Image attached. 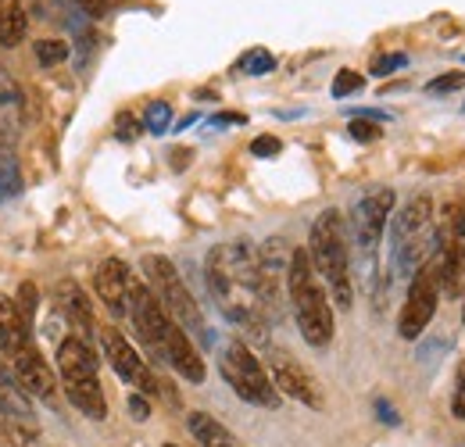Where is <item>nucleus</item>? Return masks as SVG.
Masks as SVG:
<instances>
[{
	"label": "nucleus",
	"instance_id": "b1692460",
	"mask_svg": "<svg viewBox=\"0 0 465 447\" xmlns=\"http://www.w3.org/2000/svg\"><path fill=\"white\" fill-rule=\"evenodd\" d=\"M361 86H365V79H361L354 68H344V72L333 79V97H337V101H341V97H351V94H358Z\"/></svg>",
	"mask_w": 465,
	"mask_h": 447
},
{
	"label": "nucleus",
	"instance_id": "7c9ffc66",
	"mask_svg": "<svg viewBox=\"0 0 465 447\" xmlns=\"http://www.w3.org/2000/svg\"><path fill=\"white\" fill-rule=\"evenodd\" d=\"M129 412H133L136 422H147V419H151V404H147V397H143V393H129Z\"/></svg>",
	"mask_w": 465,
	"mask_h": 447
},
{
	"label": "nucleus",
	"instance_id": "9d476101",
	"mask_svg": "<svg viewBox=\"0 0 465 447\" xmlns=\"http://www.w3.org/2000/svg\"><path fill=\"white\" fill-rule=\"evenodd\" d=\"M97 340H101L104 358L112 362V369L118 372V380H125L133 391L143 393V397L162 393V383H158V376L151 372V365H147V362L136 354V347H133L125 336L118 333L115 326H101V330H97Z\"/></svg>",
	"mask_w": 465,
	"mask_h": 447
},
{
	"label": "nucleus",
	"instance_id": "c85d7f7f",
	"mask_svg": "<svg viewBox=\"0 0 465 447\" xmlns=\"http://www.w3.org/2000/svg\"><path fill=\"white\" fill-rule=\"evenodd\" d=\"M451 415L465 419V362L459 365V380H455V397H451Z\"/></svg>",
	"mask_w": 465,
	"mask_h": 447
},
{
	"label": "nucleus",
	"instance_id": "6e6552de",
	"mask_svg": "<svg viewBox=\"0 0 465 447\" xmlns=\"http://www.w3.org/2000/svg\"><path fill=\"white\" fill-rule=\"evenodd\" d=\"M125 315L133 319V330L140 336V343L147 347V354L154 362H165V340L175 323L165 315V308L158 304V297L151 293V286L140 280L129 283V301H125Z\"/></svg>",
	"mask_w": 465,
	"mask_h": 447
},
{
	"label": "nucleus",
	"instance_id": "aec40b11",
	"mask_svg": "<svg viewBox=\"0 0 465 447\" xmlns=\"http://www.w3.org/2000/svg\"><path fill=\"white\" fill-rule=\"evenodd\" d=\"M22 190V175H18V162L11 154L7 144H0V201H11Z\"/></svg>",
	"mask_w": 465,
	"mask_h": 447
},
{
	"label": "nucleus",
	"instance_id": "393cba45",
	"mask_svg": "<svg viewBox=\"0 0 465 447\" xmlns=\"http://www.w3.org/2000/svg\"><path fill=\"white\" fill-rule=\"evenodd\" d=\"M348 133L358 144H372V140H380V122H372V118H351Z\"/></svg>",
	"mask_w": 465,
	"mask_h": 447
},
{
	"label": "nucleus",
	"instance_id": "ddd939ff",
	"mask_svg": "<svg viewBox=\"0 0 465 447\" xmlns=\"http://www.w3.org/2000/svg\"><path fill=\"white\" fill-rule=\"evenodd\" d=\"M269 380H272V387L280 393H287V397L308 404V408H326V393L319 387V380L301 362H293L287 354H276L272 358V376Z\"/></svg>",
	"mask_w": 465,
	"mask_h": 447
},
{
	"label": "nucleus",
	"instance_id": "4468645a",
	"mask_svg": "<svg viewBox=\"0 0 465 447\" xmlns=\"http://www.w3.org/2000/svg\"><path fill=\"white\" fill-rule=\"evenodd\" d=\"M54 301H58L61 319H64L68 330H72L68 336H75V340H83V343L94 347L97 319H94V304H90V297L83 293V286L75 280H61L58 286H54Z\"/></svg>",
	"mask_w": 465,
	"mask_h": 447
},
{
	"label": "nucleus",
	"instance_id": "423d86ee",
	"mask_svg": "<svg viewBox=\"0 0 465 447\" xmlns=\"http://www.w3.org/2000/svg\"><path fill=\"white\" fill-rule=\"evenodd\" d=\"M433 265H437V276H440V290L455 297L465 280V197L448 201L440 219H437Z\"/></svg>",
	"mask_w": 465,
	"mask_h": 447
},
{
	"label": "nucleus",
	"instance_id": "7ed1b4c3",
	"mask_svg": "<svg viewBox=\"0 0 465 447\" xmlns=\"http://www.w3.org/2000/svg\"><path fill=\"white\" fill-rule=\"evenodd\" d=\"M308 258L315 276L322 286H330L333 304L351 308L354 301V286H351V254H348V233H344V219L341 212L326 208L315 223H312V236H308Z\"/></svg>",
	"mask_w": 465,
	"mask_h": 447
},
{
	"label": "nucleus",
	"instance_id": "39448f33",
	"mask_svg": "<svg viewBox=\"0 0 465 447\" xmlns=\"http://www.w3.org/2000/svg\"><path fill=\"white\" fill-rule=\"evenodd\" d=\"M143 273H147L151 293L158 297V304L165 308V315L173 319L183 333L186 336L208 333V330H204V315H201L193 293L186 290V283H183V276H179V269H175L169 258H162V254H147V258H143Z\"/></svg>",
	"mask_w": 465,
	"mask_h": 447
},
{
	"label": "nucleus",
	"instance_id": "4be33fe9",
	"mask_svg": "<svg viewBox=\"0 0 465 447\" xmlns=\"http://www.w3.org/2000/svg\"><path fill=\"white\" fill-rule=\"evenodd\" d=\"M243 75H269L272 68H276V57L269 55V51H262V47H254V51H247V55L240 57V65H236Z\"/></svg>",
	"mask_w": 465,
	"mask_h": 447
},
{
	"label": "nucleus",
	"instance_id": "f8f14e48",
	"mask_svg": "<svg viewBox=\"0 0 465 447\" xmlns=\"http://www.w3.org/2000/svg\"><path fill=\"white\" fill-rule=\"evenodd\" d=\"M391 215H394V190H387V186L369 190V194L354 204V212H351V229H354V240H358V247H361L365 258L376 254V247H380V240H383V229L391 223Z\"/></svg>",
	"mask_w": 465,
	"mask_h": 447
},
{
	"label": "nucleus",
	"instance_id": "72a5a7b5",
	"mask_svg": "<svg viewBox=\"0 0 465 447\" xmlns=\"http://www.w3.org/2000/svg\"><path fill=\"white\" fill-rule=\"evenodd\" d=\"M215 125H236V122H243L240 114H219V118H212Z\"/></svg>",
	"mask_w": 465,
	"mask_h": 447
},
{
	"label": "nucleus",
	"instance_id": "412c9836",
	"mask_svg": "<svg viewBox=\"0 0 465 447\" xmlns=\"http://www.w3.org/2000/svg\"><path fill=\"white\" fill-rule=\"evenodd\" d=\"M169 125H173V104L151 101L147 112H143V129L154 133V136H162V133H169Z\"/></svg>",
	"mask_w": 465,
	"mask_h": 447
},
{
	"label": "nucleus",
	"instance_id": "2eb2a0df",
	"mask_svg": "<svg viewBox=\"0 0 465 447\" xmlns=\"http://www.w3.org/2000/svg\"><path fill=\"white\" fill-rule=\"evenodd\" d=\"M129 265L122 262V258H104L101 265H97V273H94V286H97V297H101V304L122 319L125 315V301H129Z\"/></svg>",
	"mask_w": 465,
	"mask_h": 447
},
{
	"label": "nucleus",
	"instance_id": "a211bd4d",
	"mask_svg": "<svg viewBox=\"0 0 465 447\" xmlns=\"http://www.w3.org/2000/svg\"><path fill=\"white\" fill-rule=\"evenodd\" d=\"M25 29H29V18L22 0H0V44L18 47L25 40Z\"/></svg>",
	"mask_w": 465,
	"mask_h": 447
},
{
	"label": "nucleus",
	"instance_id": "f257e3e1",
	"mask_svg": "<svg viewBox=\"0 0 465 447\" xmlns=\"http://www.w3.org/2000/svg\"><path fill=\"white\" fill-rule=\"evenodd\" d=\"M437 251V219H433V201L426 194L408 197L391 215V265L398 276L411 280Z\"/></svg>",
	"mask_w": 465,
	"mask_h": 447
},
{
	"label": "nucleus",
	"instance_id": "9b49d317",
	"mask_svg": "<svg viewBox=\"0 0 465 447\" xmlns=\"http://www.w3.org/2000/svg\"><path fill=\"white\" fill-rule=\"evenodd\" d=\"M4 362H7V369L15 372V380L22 383L25 393H36V397H44V401L54 397V391H58V372L44 362V354H40L36 336L33 333L18 336L15 347L4 354Z\"/></svg>",
	"mask_w": 465,
	"mask_h": 447
},
{
	"label": "nucleus",
	"instance_id": "1a4fd4ad",
	"mask_svg": "<svg viewBox=\"0 0 465 447\" xmlns=\"http://www.w3.org/2000/svg\"><path fill=\"white\" fill-rule=\"evenodd\" d=\"M437 301H440V276H437V265L430 258L408 280V297L405 308H401V319H398V333L405 340H419L426 333V326L433 323V315H437Z\"/></svg>",
	"mask_w": 465,
	"mask_h": 447
},
{
	"label": "nucleus",
	"instance_id": "bb28decb",
	"mask_svg": "<svg viewBox=\"0 0 465 447\" xmlns=\"http://www.w3.org/2000/svg\"><path fill=\"white\" fill-rule=\"evenodd\" d=\"M115 136L118 140H125V144H129V140H136V136H140V122H136L129 112H122L115 118Z\"/></svg>",
	"mask_w": 465,
	"mask_h": 447
},
{
	"label": "nucleus",
	"instance_id": "2f4dec72",
	"mask_svg": "<svg viewBox=\"0 0 465 447\" xmlns=\"http://www.w3.org/2000/svg\"><path fill=\"white\" fill-rule=\"evenodd\" d=\"M376 415H380V419H383L387 426H398V422H401V419H398V412H394V408H391V404H387L383 397L376 401Z\"/></svg>",
	"mask_w": 465,
	"mask_h": 447
},
{
	"label": "nucleus",
	"instance_id": "6ab92c4d",
	"mask_svg": "<svg viewBox=\"0 0 465 447\" xmlns=\"http://www.w3.org/2000/svg\"><path fill=\"white\" fill-rule=\"evenodd\" d=\"M22 122V90L11 79V72L0 65V125L11 133Z\"/></svg>",
	"mask_w": 465,
	"mask_h": 447
},
{
	"label": "nucleus",
	"instance_id": "dca6fc26",
	"mask_svg": "<svg viewBox=\"0 0 465 447\" xmlns=\"http://www.w3.org/2000/svg\"><path fill=\"white\" fill-rule=\"evenodd\" d=\"M165 365H173L186 383H204V362H201L193 340L183 333L179 326H173L169 340H165Z\"/></svg>",
	"mask_w": 465,
	"mask_h": 447
},
{
	"label": "nucleus",
	"instance_id": "c756f323",
	"mask_svg": "<svg viewBox=\"0 0 465 447\" xmlns=\"http://www.w3.org/2000/svg\"><path fill=\"white\" fill-rule=\"evenodd\" d=\"M408 57L405 55H387V57H376V65H372V75H391V72H398V68H405Z\"/></svg>",
	"mask_w": 465,
	"mask_h": 447
},
{
	"label": "nucleus",
	"instance_id": "20e7f679",
	"mask_svg": "<svg viewBox=\"0 0 465 447\" xmlns=\"http://www.w3.org/2000/svg\"><path fill=\"white\" fill-rule=\"evenodd\" d=\"M54 372H58L72 408H79L94 422L108 419V401H104V387H101V376H97V351L90 343H83L75 336H64L58 343Z\"/></svg>",
	"mask_w": 465,
	"mask_h": 447
},
{
	"label": "nucleus",
	"instance_id": "cd10ccee",
	"mask_svg": "<svg viewBox=\"0 0 465 447\" xmlns=\"http://www.w3.org/2000/svg\"><path fill=\"white\" fill-rule=\"evenodd\" d=\"M283 151V144L276 140V136H258L254 144H251V154L254 158H272V154H280Z\"/></svg>",
	"mask_w": 465,
	"mask_h": 447
},
{
	"label": "nucleus",
	"instance_id": "f3484780",
	"mask_svg": "<svg viewBox=\"0 0 465 447\" xmlns=\"http://www.w3.org/2000/svg\"><path fill=\"white\" fill-rule=\"evenodd\" d=\"M186 426H190L193 441L201 447H240V441L232 437L219 419H212L208 412H190V415H186Z\"/></svg>",
	"mask_w": 465,
	"mask_h": 447
},
{
	"label": "nucleus",
	"instance_id": "f704fd0d",
	"mask_svg": "<svg viewBox=\"0 0 465 447\" xmlns=\"http://www.w3.org/2000/svg\"><path fill=\"white\" fill-rule=\"evenodd\" d=\"M165 447H175V444H165Z\"/></svg>",
	"mask_w": 465,
	"mask_h": 447
},
{
	"label": "nucleus",
	"instance_id": "f03ea898",
	"mask_svg": "<svg viewBox=\"0 0 465 447\" xmlns=\"http://www.w3.org/2000/svg\"><path fill=\"white\" fill-rule=\"evenodd\" d=\"M287 293L293 304V319L301 326V336L312 347H326L333 340V308H330V293L322 280L312 269V258L304 247L291 251V265H287Z\"/></svg>",
	"mask_w": 465,
	"mask_h": 447
},
{
	"label": "nucleus",
	"instance_id": "0eeeda50",
	"mask_svg": "<svg viewBox=\"0 0 465 447\" xmlns=\"http://www.w3.org/2000/svg\"><path fill=\"white\" fill-rule=\"evenodd\" d=\"M219 369H223V380L236 391V397H243L247 404H258V408H276L280 404V391L272 387L269 372L262 369V362L254 358V351L243 340L226 343Z\"/></svg>",
	"mask_w": 465,
	"mask_h": 447
},
{
	"label": "nucleus",
	"instance_id": "a878e982",
	"mask_svg": "<svg viewBox=\"0 0 465 447\" xmlns=\"http://www.w3.org/2000/svg\"><path fill=\"white\" fill-rule=\"evenodd\" d=\"M462 86H465V72H444L440 79L426 83L430 94H455V90H462Z\"/></svg>",
	"mask_w": 465,
	"mask_h": 447
},
{
	"label": "nucleus",
	"instance_id": "5701e85b",
	"mask_svg": "<svg viewBox=\"0 0 465 447\" xmlns=\"http://www.w3.org/2000/svg\"><path fill=\"white\" fill-rule=\"evenodd\" d=\"M68 57V44L64 40H40L36 44V61L40 65H61Z\"/></svg>",
	"mask_w": 465,
	"mask_h": 447
},
{
	"label": "nucleus",
	"instance_id": "473e14b6",
	"mask_svg": "<svg viewBox=\"0 0 465 447\" xmlns=\"http://www.w3.org/2000/svg\"><path fill=\"white\" fill-rule=\"evenodd\" d=\"M75 4H79L86 15H94V18H101V15L108 11V0H75Z\"/></svg>",
	"mask_w": 465,
	"mask_h": 447
}]
</instances>
